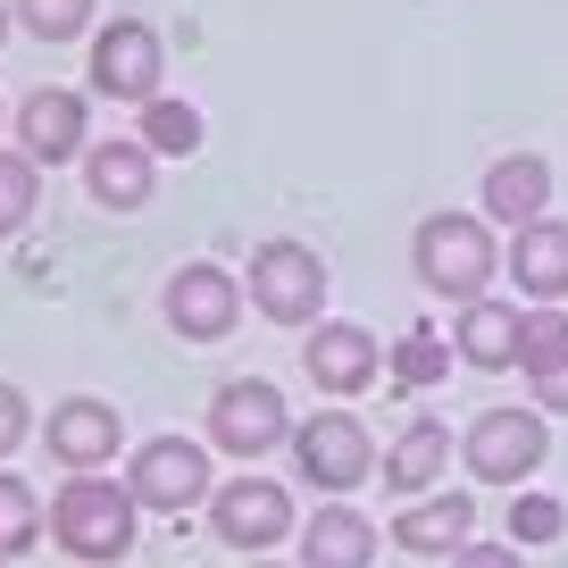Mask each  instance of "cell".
Segmentation results:
<instances>
[{"label":"cell","mask_w":568,"mask_h":568,"mask_svg":"<svg viewBox=\"0 0 568 568\" xmlns=\"http://www.w3.org/2000/svg\"><path fill=\"white\" fill-rule=\"evenodd\" d=\"M134 518H142V501L125 494V485H109L101 468H84V477H68L51 494V535H59V551H75V560H92V568H109V560H125L134 551Z\"/></svg>","instance_id":"obj_1"},{"label":"cell","mask_w":568,"mask_h":568,"mask_svg":"<svg viewBox=\"0 0 568 568\" xmlns=\"http://www.w3.org/2000/svg\"><path fill=\"white\" fill-rule=\"evenodd\" d=\"M409 260H418V284H426V293H444V302L468 310V302H485V284H494V234H485V217L435 210V217H418Z\"/></svg>","instance_id":"obj_2"},{"label":"cell","mask_w":568,"mask_h":568,"mask_svg":"<svg viewBox=\"0 0 568 568\" xmlns=\"http://www.w3.org/2000/svg\"><path fill=\"white\" fill-rule=\"evenodd\" d=\"M243 284H251V302H260V318H276V326H318L326 318V260L310 243H260Z\"/></svg>","instance_id":"obj_3"},{"label":"cell","mask_w":568,"mask_h":568,"mask_svg":"<svg viewBox=\"0 0 568 568\" xmlns=\"http://www.w3.org/2000/svg\"><path fill=\"white\" fill-rule=\"evenodd\" d=\"M210 444L234 452V460H267L276 444H293V409L267 376H234V385L210 393Z\"/></svg>","instance_id":"obj_4"},{"label":"cell","mask_w":568,"mask_h":568,"mask_svg":"<svg viewBox=\"0 0 568 568\" xmlns=\"http://www.w3.org/2000/svg\"><path fill=\"white\" fill-rule=\"evenodd\" d=\"M544 452H551L544 409H485V418L468 426L460 460H468L477 485H527L535 468H544Z\"/></svg>","instance_id":"obj_5"},{"label":"cell","mask_w":568,"mask_h":568,"mask_svg":"<svg viewBox=\"0 0 568 568\" xmlns=\"http://www.w3.org/2000/svg\"><path fill=\"white\" fill-rule=\"evenodd\" d=\"M293 468H302V485L352 494V485H368L376 444H368V426H359L352 409H318V418H302V426H293Z\"/></svg>","instance_id":"obj_6"},{"label":"cell","mask_w":568,"mask_h":568,"mask_svg":"<svg viewBox=\"0 0 568 568\" xmlns=\"http://www.w3.org/2000/svg\"><path fill=\"white\" fill-rule=\"evenodd\" d=\"M125 494H134L142 510H193L201 494H217V485H210V444H184V435H151V444H134V460H125Z\"/></svg>","instance_id":"obj_7"},{"label":"cell","mask_w":568,"mask_h":568,"mask_svg":"<svg viewBox=\"0 0 568 568\" xmlns=\"http://www.w3.org/2000/svg\"><path fill=\"white\" fill-rule=\"evenodd\" d=\"M92 92L101 101H160V34L142 18H118L92 34Z\"/></svg>","instance_id":"obj_8"},{"label":"cell","mask_w":568,"mask_h":568,"mask_svg":"<svg viewBox=\"0 0 568 568\" xmlns=\"http://www.w3.org/2000/svg\"><path fill=\"white\" fill-rule=\"evenodd\" d=\"M210 527H217L226 551H267V544L293 535V501H284V485H267V477H234V485L210 494Z\"/></svg>","instance_id":"obj_9"},{"label":"cell","mask_w":568,"mask_h":568,"mask_svg":"<svg viewBox=\"0 0 568 568\" xmlns=\"http://www.w3.org/2000/svg\"><path fill=\"white\" fill-rule=\"evenodd\" d=\"M234 318H243V284L217 260H193V267L168 276V326H176V335L217 343V335H234Z\"/></svg>","instance_id":"obj_10"},{"label":"cell","mask_w":568,"mask_h":568,"mask_svg":"<svg viewBox=\"0 0 568 568\" xmlns=\"http://www.w3.org/2000/svg\"><path fill=\"white\" fill-rule=\"evenodd\" d=\"M302 368H310V385H318V393H368L385 359H376V335H368V326L318 318V326H310V343H302Z\"/></svg>","instance_id":"obj_11"},{"label":"cell","mask_w":568,"mask_h":568,"mask_svg":"<svg viewBox=\"0 0 568 568\" xmlns=\"http://www.w3.org/2000/svg\"><path fill=\"white\" fill-rule=\"evenodd\" d=\"M18 151H26L34 168L84 160V151H92V134H84V92H68V84H42L34 101L18 109Z\"/></svg>","instance_id":"obj_12"},{"label":"cell","mask_w":568,"mask_h":568,"mask_svg":"<svg viewBox=\"0 0 568 568\" xmlns=\"http://www.w3.org/2000/svg\"><path fill=\"white\" fill-rule=\"evenodd\" d=\"M42 444H51V460H68L75 477H84V468L118 460V444H125V418H118L109 402H92V393H75V402H59V409H51Z\"/></svg>","instance_id":"obj_13"},{"label":"cell","mask_w":568,"mask_h":568,"mask_svg":"<svg viewBox=\"0 0 568 568\" xmlns=\"http://www.w3.org/2000/svg\"><path fill=\"white\" fill-rule=\"evenodd\" d=\"M393 544L402 551H418V560H452L460 544H477V501L468 494H426V501H409L402 518H393Z\"/></svg>","instance_id":"obj_14"},{"label":"cell","mask_w":568,"mask_h":568,"mask_svg":"<svg viewBox=\"0 0 568 568\" xmlns=\"http://www.w3.org/2000/svg\"><path fill=\"white\" fill-rule=\"evenodd\" d=\"M151 184H160V160L142 151V134L92 142V151H84V193L101 201V210H142V201H151Z\"/></svg>","instance_id":"obj_15"},{"label":"cell","mask_w":568,"mask_h":568,"mask_svg":"<svg viewBox=\"0 0 568 568\" xmlns=\"http://www.w3.org/2000/svg\"><path fill=\"white\" fill-rule=\"evenodd\" d=\"M368 560H376L368 510H352V501L310 510V527H302V568H368Z\"/></svg>","instance_id":"obj_16"},{"label":"cell","mask_w":568,"mask_h":568,"mask_svg":"<svg viewBox=\"0 0 568 568\" xmlns=\"http://www.w3.org/2000/svg\"><path fill=\"white\" fill-rule=\"evenodd\" d=\"M510 276L535 302H568V226L560 217H535V226L510 234Z\"/></svg>","instance_id":"obj_17"},{"label":"cell","mask_w":568,"mask_h":568,"mask_svg":"<svg viewBox=\"0 0 568 568\" xmlns=\"http://www.w3.org/2000/svg\"><path fill=\"white\" fill-rule=\"evenodd\" d=\"M544 201H551V168L535 160V151H510V160H494L485 168V217H501V226H535L544 217Z\"/></svg>","instance_id":"obj_18"},{"label":"cell","mask_w":568,"mask_h":568,"mask_svg":"<svg viewBox=\"0 0 568 568\" xmlns=\"http://www.w3.org/2000/svg\"><path fill=\"white\" fill-rule=\"evenodd\" d=\"M444 460H452V426L444 418H409L402 435H393V452H385V485L393 494H426V485L444 477Z\"/></svg>","instance_id":"obj_19"},{"label":"cell","mask_w":568,"mask_h":568,"mask_svg":"<svg viewBox=\"0 0 568 568\" xmlns=\"http://www.w3.org/2000/svg\"><path fill=\"white\" fill-rule=\"evenodd\" d=\"M452 352H460L468 368H485V376H494V368H518V310H510V302H468Z\"/></svg>","instance_id":"obj_20"},{"label":"cell","mask_w":568,"mask_h":568,"mask_svg":"<svg viewBox=\"0 0 568 568\" xmlns=\"http://www.w3.org/2000/svg\"><path fill=\"white\" fill-rule=\"evenodd\" d=\"M518 368H527L535 385L568 368V310L560 302H535L527 318H518Z\"/></svg>","instance_id":"obj_21"},{"label":"cell","mask_w":568,"mask_h":568,"mask_svg":"<svg viewBox=\"0 0 568 568\" xmlns=\"http://www.w3.org/2000/svg\"><path fill=\"white\" fill-rule=\"evenodd\" d=\"M142 151L151 160H184V151H201V109L193 101H142Z\"/></svg>","instance_id":"obj_22"},{"label":"cell","mask_w":568,"mask_h":568,"mask_svg":"<svg viewBox=\"0 0 568 568\" xmlns=\"http://www.w3.org/2000/svg\"><path fill=\"white\" fill-rule=\"evenodd\" d=\"M51 527V510H42V494L26 477H9V468H0V560H18L26 544H34V535Z\"/></svg>","instance_id":"obj_23"},{"label":"cell","mask_w":568,"mask_h":568,"mask_svg":"<svg viewBox=\"0 0 568 568\" xmlns=\"http://www.w3.org/2000/svg\"><path fill=\"white\" fill-rule=\"evenodd\" d=\"M34 193H42V168L26 160V151H0V243L34 217Z\"/></svg>","instance_id":"obj_24"},{"label":"cell","mask_w":568,"mask_h":568,"mask_svg":"<svg viewBox=\"0 0 568 568\" xmlns=\"http://www.w3.org/2000/svg\"><path fill=\"white\" fill-rule=\"evenodd\" d=\"M9 9H18V26L34 42H75L92 26V0H9Z\"/></svg>","instance_id":"obj_25"},{"label":"cell","mask_w":568,"mask_h":568,"mask_svg":"<svg viewBox=\"0 0 568 568\" xmlns=\"http://www.w3.org/2000/svg\"><path fill=\"white\" fill-rule=\"evenodd\" d=\"M560 527H568V510L551 494H518L510 501V544H551Z\"/></svg>","instance_id":"obj_26"},{"label":"cell","mask_w":568,"mask_h":568,"mask_svg":"<svg viewBox=\"0 0 568 568\" xmlns=\"http://www.w3.org/2000/svg\"><path fill=\"white\" fill-rule=\"evenodd\" d=\"M393 376H402V385H435V376H444V343L418 326V335L402 343V359H393Z\"/></svg>","instance_id":"obj_27"},{"label":"cell","mask_w":568,"mask_h":568,"mask_svg":"<svg viewBox=\"0 0 568 568\" xmlns=\"http://www.w3.org/2000/svg\"><path fill=\"white\" fill-rule=\"evenodd\" d=\"M26 444V393L18 385H0V460Z\"/></svg>","instance_id":"obj_28"},{"label":"cell","mask_w":568,"mask_h":568,"mask_svg":"<svg viewBox=\"0 0 568 568\" xmlns=\"http://www.w3.org/2000/svg\"><path fill=\"white\" fill-rule=\"evenodd\" d=\"M452 568H527V560H518V544H460Z\"/></svg>","instance_id":"obj_29"},{"label":"cell","mask_w":568,"mask_h":568,"mask_svg":"<svg viewBox=\"0 0 568 568\" xmlns=\"http://www.w3.org/2000/svg\"><path fill=\"white\" fill-rule=\"evenodd\" d=\"M535 402H544V409H568V368L544 376V385H535Z\"/></svg>","instance_id":"obj_30"},{"label":"cell","mask_w":568,"mask_h":568,"mask_svg":"<svg viewBox=\"0 0 568 568\" xmlns=\"http://www.w3.org/2000/svg\"><path fill=\"white\" fill-rule=\"evenodd\" d=\"M9 18H18V9H9V0H0V42H9Z\"/></svg>","instance_id":"obj_31"},{"label":"cell","mask_w":568,"mask_h":568,"mask_svg":"<svg viewBox=\"0 0 568 568\" xmlns=\"http://www.w3.org/2000/svg\"><path fill=\"white\" fill-rule=\"evenodd\" d=\"M251 568H276V560H251Z\"/></svg>","instance_id":"obj_32"},{"label":"cell","mask_w":568,"mask_h":568,"mask_svg":"<svg viewBox=\"0 0 568 568\" xmlns=\"http://www.w3.org/2000/svg\"><path fill=\"white\" fill-rule=\"evenodd\" d=\"M0 568H18V560H0Z\"/></svg>","instance_id":"obj_33"}]
</instances>
